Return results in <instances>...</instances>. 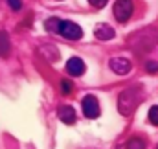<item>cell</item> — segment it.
Returning <instances> with one entry per match:
<instances>
[{
  "label": "cell",
  "mask_w": 158,
  "mask_h": 149,
  "mask_svg": "<svg viewBox=\"0 0 158 149\" xmlns=\"http://www.w3.org/2000/svg\"><path fill=\"white\" fill-rule=\"evenodd\" d=\"M140 103V87H129L125 88L118 98V111L119 114H131Z\"/></svg>",
  "instance_id": "obj_1"
},
{
  "label": "cell",
  "mask_w": 158,
  "mask_h": 149,
  "mask_svg": "<svg viewBox=\"0 0 158 149\" xmlns=\"http://www.w3.org/2000/svg\"><path fill=\"white\" fill-rule=\"evenodd\" d=\"M57 33H59L61 37L68 39V40H79V39L83 37L81 26L76 24V22H72V20H61V22H59Z\"/></svg>",
  "instance_id": "obj_2"
},
{
  "label": "cell",
  "mask_w": 158,
  "mask_h": 149,
  "mask_svg": "<svg viewBox=\"0 0 158 149\" xmlns=\"http://www.w3.org/2000/svg\"><path fill=\"white\" fill-rule=\"evenodd\" d=\"M112 11H114L116 20L121 22V24H125V22L131 19L132 11H134V4H132V0H116Z\"/></svg>",
  "instance_id": "obj_3"
},
{
  "label": "cell",
  "mask_w": 158,
  "mask_h": 149,
  "mask_svg": "<svg viewBox=\"0 0 158 149\" xmlns=\"http://www.w3.org/2000/svg\"><path fill=\"white\" fill-rule=\"evenodd\" d=\"M83 112H85V116L86 118H90V120H96L98 116H99V101L96 100V96H92V94H88V96H85L83 98Z\"/></svg>",
  "instance_id": "obj_4"
},
{
  "label": "cell",
  "mask_w": 158,
  "mask_h": 149,
  "mask_svg": "<svg viewBox=\"0 0 158 149\" xmlns=\"http://www.w3.org/2000/svg\"><path fill=\"white\" fill-rule=\"evenodd\" d=\"M94 35H96V39H99V40H110V39L116 37V32H114V28L110 24L99 22L94 28Z\"/></svg>",
  "instance_id": "obj_5"
},
{
  "label": "cell",
  "mask_w": 158,
  "mask_h": 149,
  "mask_svg": "<svg viewBox=\"0 0 158 149\" xmlns=\"http://www.w3.org/2000/svg\"><path fill=\"white\" fill-rule=\"evenodd\" d=\"M110 70L118 75L129 74V70H131V61L125 59V57H114V59H110Z\"/></svg>",
  "instance_id": "obj_6"
},
{
  "label": "cell",
  "mask_w": 158,
  "mask_h": 149,
  "mask_svg": "<svg viewBox=\"0 0 158 149\" xmlns=\"http://www.w3.org/2000/svg\"><path fill=\"white\" fill-rule=\"evenodd\" d=\"M85 70H86V66H85L83 59H79V57H70V59H68V63H66V72L70 75L79 77V75L85 74Z\"/></svg>",
  "instance_id": "obj_7"
},
{
  "label": "cell",
  "mask_w": 158,
  "mask_h": 149,
  "mask_svg": "<svg viewBox=\"0 0 158 149\" xmlns=\"http://www.w3.org/2000/svg\"><path fill=\"white\" fill-rule=\"evenodd\" d=\"M57 114H59L61 121L66 123V125H72V123L76 121V118H77V116H76V111H74L70 105H63V107H59Z\"/></svg>",
  "instance_id": "obj_8"
},
{
  "label": "cell",
  "mask_w": 158,
  "mask_h": 149,
  "mask_svg": "<svg viewBox=\"0 0 158 149\" xmlns=\"http://www.w3.org/2000/svg\"><path fill=\"white\" fill-rule=\"evenodd\" d=\"M11 53V42H9V35L7 32L0 30V57H7Z\"/></svg>",
  "instance_id": "obj_9"
},
{
  "label": "cell",
  "mask_w": 158,
  "mask_h": 149,
  "mask_svg": "<svg viewBox=\"0 0 158 149\" xmlns=\"http://www.w3.org/2000/svg\"><path fill=\"white\" fill-rule=\"evenodd\" d=\"M59 19H55V17H52V19H46L44 20V28L48 30V32H53V33H57V30H59Z\"/></svg>",
  "instance_id": "obj_10"
},
{
  "label": "cell",
  "mask_w": 158,
  "mask_h": 149,
  "mask_svg": "<svg viewBox=\"0 0 158 149\" xmlns=\"http://www.w3.org/2000/svg\"><path fill=\"white\" fill-rule=\"evenodd\" d=\"M125 147L127 149H145V140H142V138H131Z\"/></svg>",
  "instance_id": "obj_11"
},
{
  "label": "cell",
  "mask_w": 158,
  "mask_h": 149,
  "mask_svg": "<svg viewBox=\"0 0 158 149\" xmlns=\"http://www.w3.org/2000/svg\"><path fill=\"white\" fill-rule=\"evenodd\" d=\"M72 90H74V85H72V81H68V79H63V81H61V92H63L64 96H70V94H72Z\"/></svg>",
  "instance_id": "obj_12"
},
{
  "label": "cell",
  "mask_w": 158,
  "mask_h": 149,
  "mask_svg": "<svg viewBox=\"0 0 158 149\" xmlns=\"http://www.w3.org/2000/svg\"><path fill=\"white\" fill-rule=\"evenodd\" d=\"M149 121L158 127V105H155V107L149 109Z\"/></svg>",
  "instance_id": "obj_13"
},
{
  "label": "cell",
  "mask_w": 158,
  "mask_h": 149,
  "mask_svg": "<svg viewBox=\"0 0 158 149\" xmlns=\"http://www.w3.org/2000/svg\"><path fill=\"white\" fill-rule=\"evenodd\" d=\"M145 70H147V72H151V74L158 72V63H156V61H147V63H145Z\"/></svg>",
  "instance_id": "obj_14"
},
{
  "label": "cell",
  "mask_w": 158,
  "mask_h": 149,
  "mask_svg": "<svg viewBox=\"0 0 158 149\" xmlns=\"http://www.w3.org/2000/svg\"><path fill=\"white\" fill-rule=\"evenodd\" d=\"M107 2H109V0H88V4H90L92 7H96V9L105 7V6H107Z\"/></svg>",
  "instance_id": "obj_15"
},
{
  "label": "cell",
  "mask_w": 158,
  "mask_h": 149,
  "mask_svg": "<svg viewBox=\"0 0 158 149\" xmlns=\"http://www.w3.org/2000/svg\"><path fill=\"white\" fill-rule=\"evenodd\" d=\"M7 4H9V7L13 9V11H19L20 7H22V0H6Z\"/></svg>",
  "instance_id": "obj_16"
}]
</instances>
